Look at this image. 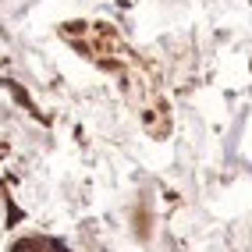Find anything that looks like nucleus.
I'll return each instance as SVG.
<instances>
[{
    "label": "nucleus",
    "mask_w": 252,
    "mask_h": 252,
    "mask_svg": "<svg viewBox=\"0 0 252 252\" xmlns=\"http://www.w3.org/2000/svg\"><path fill=\"white\" fill-rule=\"evenodd\" d=\"M32 249V242H18V245H14V252H29Z\"/></svg>",
    "instance_id": "nucleus-1"
}]
</instances>
